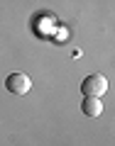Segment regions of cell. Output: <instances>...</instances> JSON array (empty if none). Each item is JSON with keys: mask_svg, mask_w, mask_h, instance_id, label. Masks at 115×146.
I'll use <instances>...</instances> for the list:
<instances>
[{"mask_svg": "<svg viewBox=\"0 0 115 146\" xmlns=\"http://www.w3.org/2000/svg\"><path fill=\"white\" fill-rule=\"evenodd\" d=\"M81 110H83L88 117H100L103 115V102H100V98H83Z\"/></svg>", "mask_w": 115, "mask_h": 146, "instance_id": "obj_3", "label": "cell"}, {"mask_svg": "<svg viewBox=\"0 0 115 146\" xmlns=\"http://www.w3.org/2000/svg\"><path fill=\"white\" fill-rule=\"evenodd\" d=\"M81 93L83 98H103L108 93V78L100 73H91L81 80Z\"/></svg>", "mask_w": 115, "mask_h": 146, "instance_id": "obj_1", "label": "cell"}, {"mask_svg": "<svg viewBox=\"0 0 115 146\" xmlns=\"http://www.w3.org/2000/svg\"><path fill=\"white\" fill-rule=\"evenodd\" d=\"M5 88H7V93H12V95H27L32 90V78L27 73L15 71V73H10L5 78Z\"/></svg>", "mask_w": 115, "mask_h": 146, "instance_id": "obj_2", "label": "cell"}]
</instances>
